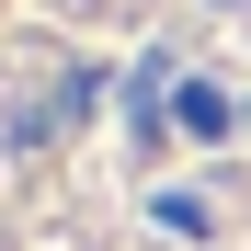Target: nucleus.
Returning <instances> with one entry per match:
<instances>
[{"label":"nucleus","mask_w":251,"mask_h":251,"mask_svg":"<svg viewBox=\"0 0 251 251\" xmlns=\"http://www.w3.org/2000/svg\"><path fill=\"white\" fill-rule=\"evenodd\" d=\"M172 114H183V137H228V126H240L217 92H205V80H183V92H172Z\"/></svg>","instance_id":"1"},{"label":"nucleus","mask_w":251,"mask_h":251,"mask_svg":"<svg viewBox=\"0 0 251 251\" xmlns=\"http://www.w3.org/2000/svg\"><path fill=\"white\" fill-rule=\"evenodd\" d=\"M149 217H160V228H172V240H205V205H194V194H160V205H149Z\"/></svg>","instance_id":"2"}]
</instances>
